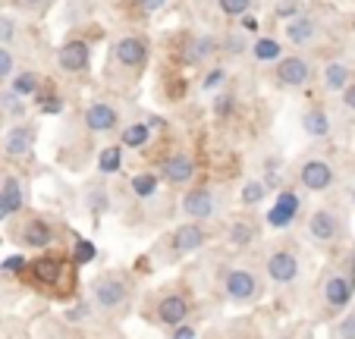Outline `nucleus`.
<instances>
[{
	"label": "nucleus",
	"mask_w": 355,
	"mask_h": 339,
	"mask_svg": "<svg viewBox=\"0 0 355 339\" xmlns=\"http://www.w3.org/2000/svg\"><path fill=\"white\" fill-rule=\"evenodd\" d=\"M57 63H60L67 73H82V69H88V63H92V51H88L85 41H67V44L60 47V53H57Z\"/></svg>",
	"instance_id": "nucleus-1"
},
{
	"label": "nucleus",
	"mask_w": 355,
	"mask_h": 339,
	"mask_svg": "<svg viewBox=\"0 0 355 339\" xmlns=\"http://www.w3.org/2000/svg\"><path fill=\"white\" fill-rule=\"evenodd\" d=\"M309 76H311V69L302 57H283V60L277 63V82H283V85H289V88L305 85Z\"/></svg>",
	"instance_id": "nucleus-2"
},
{
	"label": "nucleus",
	"mask_w": 355,
	"mask_h": 339,
	"mask_svg": "<svg viewBox=\"0 0 355 339\" xmlns=\"http://www.w3.org/2000/svg\"><path fill=\"white\" fill-rule=\"evenodd\" d=\"M114 57L123 63V67H141L148 57V47L141 38H135V35H129V38H120L116 41V51Z\"/></svg>",
	"instance_id": "nucleus-3"
},
{
	"label": "nucleus",
	"mask_w": 355,
	"mask_h": 339,
	"mask_svg": "<svg viewBox=\"0 0 355 339\" xmlns=\"http://www.w3.org/2000/svg\"><path fill=\"white\" fill-rule=\"evenodd\" d=\"M255 293H258V279L252 277L248 270H230L227 273V295L230 299L245 302V299H252Z\"/></svg>",
	"instance_id": "nucleus-4"
},
{
	"label": "nucleus",
	"mask_w": 355,
	"mask_h": 339,
	"mask_svg": "<svg viewBox=\"0 0 355 339\" xmlns=\"http://www.w3.org/2000/svg\"><path fill=\"white\" fill-rule=\"evenodd\" d=\"M302 182L311 189V192H321L334 182V170H330L324 160H309V164L302 166Z\"/></svg>",
	"instance_id": "nucleus-5"
},
{
	"label": "nucleus",
	"mask_w": 355,
	"mask_h": 339,
	"mask_svg": "<svg viewBox=\"0 0 355 339\" xmlns=\"http://www.w3.org/2000/svg\"><path fill=\"white\" fill-rule=\"evenodd\" d=\"M268 273L274 283H293L295 273H299V264H295V258L289 252H277L268 261Z\"/></svg>",
	"instance_id": "nucleus-6"
},
{
	"label": "nucleus",
	"mask_w": 355,
	"mask_h": 339,
	"mask_svg": "<svg viewBox=\"0 0 355 339\" xmlns=\"http://www.w3.org/2000/svg\"><path fill=\"white\" fill-rule=\"evenodd\" d=\"M182 211L195 220H205L214 214V198H211L208 189H195V192H189L186 198H182Z\"/></svg>",
	"instance_id": "nucleus-7"
},
{
	"label": "nucleus",
	"mask_w": 355,
	"mask_h": 339,
	"mask_svg": "<svg viewBox=\"0 0 355 339\" xmlns=\"http://www.w3.org/2000/svg\"><path fill=\"white\" fill-rule=\"evenodd\" d=\"M295 211H299V198H295L293 192H280L277 205L270 207V214H268V223L270 226H289L295 217Z\"/></svg>",
	"instance_id": "nucleus-8"
},
{
	"label": "nucleus",
	"mask_w": 355,
	"mask_h": 339,
	"mask_svg": "<svg viewBox=\"0 0 355 339\" xmlns=\"http://www.w3.org/2000/svg\"><path fill=\"white\" fill-rule=\"evenodd\" d=\"M85 126L92 132H107L116 126V110L110 104H92L85 113Z\"/></svg>",
	"instance_id": "nucleus-9"
},
{
	"label": "nucleus",
	"mask_w": 355,
	"mask_h": 339,
	"mask_svg": "<svg viewBox=\"0 0 355 339\" xmlns=\"http://www.w3.org/2000/svg\"><path fill=\"white\" fill-rule=\"evenodd\" d=\"M192 173H195V164L186 154H173V157L164 160V180L167 182H189Z\"/></svg>",
	"instance_id": "nucleus-10"
},
{
	"label": "nucleus",
	"mask_w": 355,
	"mask_h": 339,
	"mask_svg": "<svg viewBox=\"0 0 355 339\" xmlns=\"http://www.w3.org/2000/svg\"><path fill=\"white\" fill-rule=\"evenodd\" d=\"M309 233L315 236L318 242H330L336 233H340V220H336L330 211H318L309 223Z\"/></svg>",
	"instance_id": "nucleus-11"
},
{
	"label": "nucleus",
	"mask_w": 355,
	"mask_h": 339,
	"mask_svg": "<svg viewBox=\"0 0 355 339\" xmlns=\"http://www.w3.org/2000/svg\"><path fill=\"white\" fill-rule=\"evenodd\" d=\"M3 148H7L10 157H22V154H28V148H32V129L13 126L7 132V139H3Z\"/></svg>",
	"instance_id": "nucleus-12"
},
{
	"label": "nucleus",
	"mask_w": 355,
	"mask_h": 339,
	"mask_svg": "<svg viewBox=\"0 0 355 339\" xmlns=\"http://www.w3.org/2000/svg\"><path fill=\"white\" fill-rule=\"evenodd\" d=\"M201 242H205V229L195 223L189 226H180L173 236V248L176 252H195V248H201Z\"/></svg>",
	"instance_id": "nucleus-13"
},
{
	"label": "nucleus",
	"mask_w": 355,
	"mask_h": 339,
	"mask_svg": "<svg viewBox=\"0 0 355 339\" xmlns=\"http://www.w3.org/2000/svg\"><path fill=\"white\" fill-rule=\"evenodd\" d=\"M94 295H98V302L104 308H116L123 299H126V289H123L120 279H101L98 289H94Z\"/></svg>",
	"instance_id": "nucleus-14"
},
{
	"label": "nucleus",
	"mask_w": 355,
	"mask_h": 339,
	"mask_svg": "<svg viewBox=\"0 0 355 339\" xmlns=\"http://www.w3.org/2000/svg\"><path fill=\"white\" fill-rule=\"evenodd\" d=\"M327 302L334 308H346L349 305V295H352V283H349L346 277H330V283H327Z\"/></svg>",
	"instance_id": "nucleus-15"
},
{
	"label": "nucleus",
	"mask_w": 355,
	"mask_h": 339,
	"mask_svg": "<svg viewBox=\"0 0 355 339\" xmlns=\"http://www.w3.org/2000/svg\"><path fill=\"white\" fill-rule=\"evenodd\" d=\"M186 311H189V305H186V299H182V295H170V299H164L161 308H157V314H161L164 324H173V327L186 318Z\"/></svg>",
	"instance_id": "nucleus-16"
},
{
	"label": "nucleus",
	"mask_w": 355,
	"mask_h": 339,
	"mask_svg": "<svg viewBox=\"0 0 355 339\" xmlns=\"http://www.w3.org/2000/svg\"><path fill=\"white\" fill-rule=\"evenodd\" d=\"M286 38L293 41V44H305V41L315 38V22L309 19V16H295V19H289L286 26Z\"/></svg>",
	"instance_id": "nucleus-17"
},
{
	"label": "nucleus",
	"mask_w": 355,
	"mask_h": 339,
	"mask_svg": "<svg viewBox=\"0 0 355 339\" xmlns=\"http://www.w3.org/2000/svg\"><path fill=\"white\" fill-rule=\"evenodd\" d=\"M22 233H26V242L32 248H44V245H51V242H54V229H51L44 220H32Z\"/></svg>",
	"instance_id": "nucleus-18"
},
{
	"label": "nucleus",
	"mask_w": 355,
	"mask_h": 339,
	"mask_svg": "<svg viewBox=\"0 0 355 339\" xmlns=\"http://www.w3.org/2000/svg\"><path fill=\"white\" fill-rule=\"evenodd\" d=\"M214 51V41L208 38V35H205V38H189V44H186V53H182V57H186L189 63H198V60H205V57H208V53Z\"/></svg>",
	"instance_id": "nucleus-19"
},
{
	"label": "nucleus",
	"mask_w": 355,
	"mask_h": 339,
	"mask_svg": "<svg viewBox=\"0 0 355 339\" xmlns=\"http://www.w3.org/2000/svg\"><path fill=\"white\" fill-rule=\"evenodd\" d=\"M302 126H305L309 135H315V139H321V135L330 132V123H327V116H324V110H309L302 116Z\"/></svg>",
	"instance_id": "nucleus-20"
},
{
	"label": "nucleus",
	"mask_w": 355,
	"mask_h": 339,
	"mask_svg": "<svg viewBox=\"0 0 355 339\" xmlns=\"http://www.w3.org/2000/svg\"><path fill=\"white\" fill-rule=\"evenodd\" d=\"M35 277H38V283H57V277H60V261L57 258H41V261H35Z\"/></svg>",
	"instance_id": "nucleus-21"
},
{
	"label": "nucleus",
	"mask_w": 355,
	"mask_h": 339,
	"mask_svg": "<svg viewBox=\"0 0 355 339\" xmlns=\"http://www.w3.org/2000/svg\"><path fill=\"white\" fill-rule=\"evenodd\" d=\"M324 85H327L330 92H343V88L349 85V69L343 67V63H330V67L324 69Z\"/></svg>",
	"instance_id": "nucleus-22"
},
{
	"label": "nucleus",
	"mask_w": 355,
	"mask_h": 339,
	"mask_svg": "<svg viewBox=\"0 0 355 339\" xmlns=\"http://www.w3.org/2000/svg\"><path fill=\"white\" fill-rule=\"evenodd\" d=\"M252 51H255V60H261V63L280 60V41H274V38H258Z\"/></svg>",
	"instance_id": "nucleus-23"
},
{
	"label": "nucleus",
	"mask_w": 355,
	"mask_h": 339,
	"mask_svg": "<svg viewBox=\"0 0 355 339\" xmlns=\"http://www.w3.org/2000/svg\"><path fill=\"white\" fill-rule=\"evenodd\" d=\"M255 226L252 223H245V220H239V223H233L230 226V242H233V245H248V242L255 239Z\"/></svg>",
	"instance_id": "nucleus-24"
},
{
	"label": "nucleus",
	"mask_w": 355,
	"mask_h": 339,
	"mask_svg": "<svg viewBox=\"0 0 355 339\" xmlns=\"http://www.w3.org/2000/svg\"><path fill=\"white\" fill-rule=\"evenodd\" d=\"M148 135H151L148 123H135V126H129L126 132H123V145L126 148H141L148 141Z\"/></svg>",
	"instance_id": "nucleus-25"
},
{
	"label": "nucleus",
	"mask_w": 355,
	"mask_h": 339,
	"mask_svg": "<svg viewBox=\"0 0 355 339\" xmlns=\"http://www.w3.org/2000/svg\"><path fill=\"white\" fill-rule=\"evenodd\" d=\"M38 76H35V73H19V76H16V82H13V92L16 94H19V98H26V94H35V92H38Z\"/></svg>",
	"instance_id": "nucleus-26"
},
{
	"label": "nucleus",
	"mask_w": 355,
	"mask_h": 339,
	"mask_svg": "<svg viewBox=\"0 0 355 339\" xmlns=\"http://www.w3.org/2000/svg\"><path fill=\"white\" fill-rule=\"evenodd\" d=\"M0 195H3V201L10 205V214H16L22 207V192H19V182H16V180L3 182V192H0Z\"/></svg>",
	"instance_id": "nucleus-27"
},
{
	"label": "nucleus",
	"mask_w": 355,
	"mask_h": 339,
	"mask_svg": "<svg viewBox=\"0 0 355 339\" xmlns=\"http://www.w3.org/2000/svg\"><path fill=\"white\" fill-rule=\"evenodd\" d=\"M120 148H107V151H101V160H98V166H101V173H116L120 170Z\"/></svg>",
	"instance_id": "nucleus-28"
},
{
	"label": "nucleus",
	"mask_w": 355,
	"mask_h": 339,
	"mask_svg": "<svg viewBox=\"0 0 355 339\" xmlns=\"http://www.w3.org/2000/svg\"><path fill=\"white\" fill-rule=\"evenodd\" d=\"M132 189H135V195H141V198H148V195H155V189H157V180L151 173H139L132 180Z\"/></svg>",
	"instance_id": "nucleus-29"
},
{
	"label": "nucleus",
	"mask_w": 355,
	"mask_h": 339,
	"mask_svg": "<svg viewBox=\"0 0 355 339\" xmlns=\"http://www.w3.org/2000/svg\"><path fill=\"white\" fill-rule=\"evenodd\" d=\"M264 189H268V182H261V180L245 182V189H242V201H245V205H258V201L264 198Z\"/></svg>",
	"instance_id": "nucleus-30"
},
{
	"label": "nucleus",
	"mask_w": 355,
	"mask_h": 339,
	"mask_svg": "<svg viewBox=\"0 0 355 339\" xmlns=\"http://www.w3.org/2000/svg\"><path fill=\"white\" fill-rule=\"evenodd\" d=\"M227 16H245L252 10V0H217Z\"/></svg>",
	"instance_id": "nucleus-31"
},
{
	"label": "nucleus",
	"mask_w": 355,
	"mask_h": 339,
	"mask_svg": "<svg viewBox=\"0 0 355 339\" xmlns=\"http://www.w3.org/2000/svg\"><path fill=\"white\" fill-rule=\"evenodd\" d=\"M13 38H16V22L10 16H0V44L7 47Z\"/></svg>",
	"instance_id": "nucleus-32"
},
{
	"label": "nucleus",
	"mask_w": 355,
	"mask_h": 339,
	"mask_svg": "<svg viewBox=\"0 0 355 339\" xmlns=\"http://www.w3.org/2000/svg\"><path fill=\"white\" fill-rule=\"evenodd\" d=\"M299 13H302L299 0H283L280 7H277V16H280V19H295Z\"/></svg>",
	"instance_id": "nucleus-33"
},
{
	"label": "nucleus",
	"mask_w": 355,
	"mask_h": 339,
	"mask_svg": "<svg viewBox=\"0 0 355 339\" xmlns=\"http://www.w3.org/2000/svg\"><path fill=\"white\" fill-rule=\"evenodd\" d=\"M92 258H94V245H92V242H85V239L76 242V261H79V264H88Z\"/></svg>",
	"instance_id": "nucleus-34"
},
{
	"label": "nucleus",
	"mask_w": 355,
	"mask_h": 339,
	"mask_svg": "<svg viewBox=\"0 0 355 339\" xmlns=\"http://www.w3.org/2000/svg\"><path fill=\"white\" fill-rule=\"evenodd\" d=\"M10 73H13V53H10L7 47L0 44V82L7 79Z\"/></svg>",
	"instance_id": "nucleus-35"
},
{
	"label": "nucleus",
	"mask_w": 355,
	"mask_h": 339,
	"mask_svg": "<svg viewBox=\"0 0 355 339\" xmlns=\"http://www.w3.org/2000/svg\"><path fill=\"white\" fill-rule=\"evenodd\" d=\"M0 104H3V110H7V113H10V116H19V113H22V110H26V107H22V104H19V94H16V92H13V94H7V98L0 101Z\"/></svg>",
	"instance_id": "nucleus-36"
},
{
	"label": "nucleus",
	"mask_w": 355,
	"mask_h": 339,
	"mask_svg": "<svg viewBox=\"0 0 355 339\" xmlns=\"http://www.w3.org/2000/svg\"><path fill=\"white\" fill-rule=\"evenodd\" d=\"M220 82H223V69H211V73L205 76V82H201V88L211 92V88H220Z\"/></svg>",
	"instance_id": "nucleus-37"
},
{
	"label": "nucleus",
	"mask_w": 355,
	"mask_h": 339,
	"mask_svg": "<svg viewBox=\"0 0 355 339\" xmlns=\"http://www.w3.org/2000/svg\"><path fill=\"white\" fill-rule=\"evenodd\" d=\"M41 110H44V113H60L63 110V101L57 98V94H51V98H41Z\"/></svg>",
	"instance_id": "nucleus-38"
},
{
	"label": "nucleus",
	"mask_w": 355,
	"mask_h": 339,
	"mask_svg": "<svg viewBox=\"0 0 355 339\" xmlns=\"http://www.w3.org/2000/svg\"><path fill=\"white\" fill-rule=\"evenodd\" d=\"M227 51H230V53H242V51H245V38H242L239 32H233V35L227 38Z\"/></svg>",
	"instance_id": "nucleus-39"
},
{
	"label": "nucleus",
	"mask_w": 355,
	"mask_h": 339,
	"mask_svg": "<svg viewBox=\"0 0 355 339\" xmlns=\"http://www.w3.org/2000/svg\"><path fill=\"white\" fill-rule=\"evenodd\" d=\"M340 336H343V339H355V314H352V318H346V320L340 324Z\"/></svg>",
	"instance_id": "nucleus-40"
},
{
	"label": "nucleus",
	"mask_w": 355,
	"mask_h": 339,
	"mask_svg": "<svg viewBox=\"0 0 355 339\" xmlns=\"http://www.w3.org/2000/svg\"><path fill=\"white\" fill-rule=\"evenodd\" d=\"M22 267H26V258H19V254H13V258H7V261H3V270H10V273L22 270Z\"/></svg>",
	"instance_id": "nucleus-41"
},
{
	"label": "nucleus",
	"mask_w": 355,
	"mask_h": 339,
	"mask_svg": "<svg viewBox=\"0 0 355 339\" xmlns=\"http://www.w3.org/2000/svg\"><path fill=\"white\" fill-rule=\"evenodd\" d=\"M135 3H139V7L145 10V13H157V10H161L164 3H167V0H135Z\"/></svg>",
	"instance_id": "nucleus-42"
},
{
	"label": "nucleus",
	"mask_w": 355,
	"mask_h": 339,
	"mask_svg": "<svg viewBox=\"0 0 355 339\" xmlns=\"http://www.w3.org/2000/svg\"><path fill=\"white\" fill-rule=\"evenodd\" d=\"M343 101H346L349 110H355V82H352V85L343 88Z\"/></svg>",
	"instance_id": "nucleus-43"
},
{
	"label": "nucleus",
	"mask_w": 355,
	"mask_h": 339,
	"mask_svg": "<svg viewBox=\"0 0 355 339\" xmlns=\"http://www.w3.org/2000/svg\"><path fill=\"white\" fill-rule=\"evenodd\" d=\"M173 339H195V330H192V327H180V324H176Z\"/></svg>",
	"instance_id": "nucleus-44"
},
{
	"label": "nucleus",
	"mask_w": 355,
	"mask_h": 339,
	"mask_svg": "<svg viewBox=\"0 0 355 339\" xmlns=\"http://www.w3.org/2000/svg\"><path fill=\"white\" fill-rule=\"evenodd\" d=\"M230 110H233V98H227V94L217 98V113H230Z\"/></svg>",
	"instance_id": "nucleus-45"
},
{
	"label": "nucleus",
	"mask_w": 355,
	"mask_h": 339,
	"mask_svg": "<svg viewBox=\"0 0 355 339\" xmlns=\"http://www.w3.org/2000/svg\"><path fill=\"white\" fill-rule=\"evenodd\" d=\"M242 28H245V32H258V19H255V16H242Z\"/></svg>",
	"instance_id": "nucleus-46"
},
{
	"label": "nucleus",
	"mask_w": 355,
	"mask_h": 339,
	"mask_svg": "<svg viewBox=\"0 0 355 339\" xmlns=\"http://www.w3.org/2000/svg\"><path fill=\"white\" fill-rule=\"evenodd\" d=\"M3 217H10V205L3 201V195H0V220H3Z\"/></svg>",
	"instance_id": "nucleus-47"
},
{
	"label": "nucleus",
	"mask_w": 355,
	"mask_h": 339,
	"mask_svg": "<svg viewBox=\"0 0 355 339\" xmlns=\"http://www.w3.org/2000/svg\"><path fill=\"white\" fill-rule=\"evenodd\" d=\"M22 3H38V0H22Z\"/></svg>",
	"instance_id": "nucleus-48"
}]
</instances>
